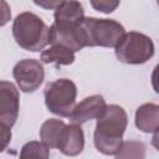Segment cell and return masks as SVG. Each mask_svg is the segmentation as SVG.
Instances as JSON below:
<instances>
[{"label":"cell","mask_w":159,"mask_h":159,"mask_svg":"<svg viewBox=\"0 0 159 159\" xmlns=\"http://www.w3.org/2000/svg\"><path fill=\"white\" fill-rule=\"evenodd\" d=\"M76 84L71 80L60 78L46 84L45 103L50 112L61 117H71L76 107Z\"/></svg>","instance_id":"3957f363"},{"label":"cell","mask_w":159,"mask_h":159,"mask_svg":"<svg viewBox=\"0 0 159 159\" xmlns=\"http://www.w3.org/2000/svg\"><path fill=\"white\" fill-rule=\"evenodd\" d=\"M84 147V137L81 127L78 124H68L63 128L60 142L58 149L65 155L75 157L78 155Z\"/></svg>","instance_id":"30bf717a"},{"label":"cell","mask_w":159,"mask_h":159,"mask_svg":"<svg viewBox=\"0 0 159 159\" xmlns=\"http://www.w3.org/2000/svg\"><path fill=\"white\" fill-rule=\"evenodd\" d=\"M12 35L19 46L29 51H40L50 43V27L35 14L22 12L16 16Z\"/></svg>","instance_id":"7a4b0ae2"},{"label":"cell","mask_w":159,"mask_h":159,"mask_svg":"<svg viewBox=\"0 0 159 159\" xmlns=\"http://www.w3.org/2000/svg\"><path fill=\"white\" fill-rule=\"evenodd\" d=\"M154 55V43L144 34L125 32L116 46V56L119 61L130 65L147 62Z\"/></svg>","instance_id":"277c9868"},{"label":"cell","mask_w":159,"mask_h":159,"mask_svg":"<svg viewBox=\"0 0 159 159\" xmlns=\"http://www.w3.org/2000/svg\"><path fill=\"white\" fill-rule=\"evenodd\" d=\"M91 5L98 11L112 12L119 5V1H91Z\"/></svg>","instance_id":"e0dca14e"},{"label":"cell","mask_w":159,"mask_h":159,"mask_svg":"<svg viewBox=\"0 0 159 159\" xmlns=\"http://www.w3.org/2000/svg\"><path fill=\"white\" fill-rule=\"evenodd\" d=\"M82 27L87 34L88 46L116 47L125 34L119 22L109 19L84 17Z\"/></svg>","instance_id":"5b68a950"},{"label":"cell","mask_w":159,"mask_h":159,"mask_svg":"<svg viewBox=\"0 0 159 159\" xmlns=\"http://www.w3.org/2000/svg\"><path fill=\"white\" fill-rule=\"evenodd\" d=\"M135 125L144 133L159 130V104H142L135 112Z\"/></svg>","instance_id":"8fae6325"},{"label":"cell","mask_w":159,"mask_h":159,"mask_svg":"<svg viewBox=\"0 0 159 159\" xmlns=\"http://www.w3.org/2000/svg\"><path fill=\"white\" fill-rule=\"evenodd\" d=\"M50 43L65 46L75 52L88 46V39L82 24L55 21L50 27Z\"/></svg>","instance_id":"8992f818"},{"label":"cell","mask_w":159,"mask_h":159,"mask_svg":"<svg viewBox=\"0 0 159 159\" xmlns=\"http://www.w3.org/2000/svg\"><path fill=\"white\" fill-rule=\"evenodd\" d=\"M144 158H145V145L142 142L128 140L122 144L114 159H144Z\"/></svg>","instance_id":"9a60e30c"},{"label":"cell","mask_w":159,"mask_h":159,"mask_svg":"<svg viewBox=\"0 0 159 159\" xmlns=\"http://www.w3.org/2000/svg\"><path fill=\"white\" fill-rule=\"evenodd\" d=\"M84 20L83 7L78 1H61L55 9V21L67 24H82Z\"/></svg>","instance_id":"7c38bea8"},{"label":"cell","mask_w":159,"mask_h":159,"mask_svg":"<svg viewBox=\"0 0 159 159\" xmlns=\"http://www.w3.org/2000/svg\"><path fill=\"white\" fill-rule=\"evenodd\" d=\"M19 159H48V148L42 142H29L22 147Z\"/></svg>","instance_id":"2e32d148"},{"label":"cell","mask_w":159,"mask_h":159,"mask_svg":"<svg viewBox=\"0 0 159 159\" xmlns=\"http://www.w3.org/2000/svg\"><path fill=\"white\" fill-rule=\"evenodd\" d=\"M152 144H153V147H155L159 150V130H157L154 133V135L152 138Z\"/></svg>","instance_id":"ffe728a7"},{"label":"cell","mask_w":159,"mask_h":159,"mask_svg":"<svg viewBox=\"0 0 159 159\" xmlns=\"http://www.w3.org/2000/svg\"><path fill=\"white\" fill-rule=\"evenodd\" d=\"M19 114V92L11 82L0 83V122L1 125L11 128Z\"/></svg>","instance_id":"ba28073f"},{"label":"cell","mask_w":159,"mask_h":159,"mask_svg":"<svg viewBox=\"0 0 159 159\" xmlns=\"http://www.w3.org/2000/svg\"><path fill=\"white\" fill-rule=\"evenodd\" d=\"M127 113L117 104L107 106L102 117L97 119L94 130V145L106 155H114L123 144V134L127 128Z\"/></svg>","instance_id":"6da1fadb"},{"label":"cell","mask_w":159,"mask_h":159,"mask_svg":"<svg viewBox=\"0 0 159 159\" xmlns=\"http://www.w3.org/2000/svg\"><path fill=\"white\" fill-rule=\"evenodd\" d=\"M41 60L46 63L71 65L75 60V53L70 48L61 45H52L41 53Z\"/></svg>","instance_id":"5bb4252c"},{"label":"cell","mask_w":159,"mask_h":159,"mask_svg":"<svg viewBox=\"0 0 159 159\" xmlns=\"http://www.w3.org/2000/svg\"><path fill=\"white\" fill-rule=\"evenodd\" d=\"M1 127V139H2V149L6 148L7 145V142L9 139L11 138V132H10V128H6L4 125H0Z\"/></svg>","instance_id":"d6986e66"},{"label":"cell","mask_w":159,"mask_h":159,"mask_svg":"<svg viewBox=\"0 0 159 159\" xmlns=\"http://www.w3.org/2000/svg\"><path fill=\"white\" fill-rule=\"evenodd\" d=\"M12 75L22 92L36 91L45 78L42 63L34 58H25L17 62L14 67Z\"/></svg>","instance_id":"52a82bcc"},{"label":"cell","mask_w":159,"mask_h":159,"mask_svg":"<svg viewBox=\"0 0 159 159\" xmlns=\"http://www.w3.org/2000/svg\"><path fill=\"white\" fill-rule=\"evenodd\" d=\"M158 5H159V1H158Z\"/></svg>","instance_id":"44dd1931"},{"label":"cell","mask_w":159,"mask_h":159,"mask_svg":"<svg viewBox=\"0 0 159 159\" xmlns=\"http://www.w3.org/2000/svg\"><path fill=\"white\" fill-rule=\"evenodd\" d=\"M106 108H107V104H106L103 97L99 94H94V96L87 97L82 102H80L75 107L70 119L75 124L80 125L82 123H86L87 120H91L94 118L98 119L99 117H102Z\"/></svg>","instance_id":"9c48e42d"},{"label":"cell","mask_w":159,"mask_h":159,"mask_svg":"<svg viewBox=\"0 0 159 159\" xmlns=\"http://www.w3.org/2000/svg\"><path fill=\"white\" fill-rule=\"evenodd\" d=\"M66 124L60 119H47L40 129V138L47 148H58V142Z\"/></svg>","instance_id":"4fadbf2b"},{"label":"cell","mask_w":159,"mask_h":159,"mask_svg":"<svg viewBox=\"0 0 159 159\" xmlns=\"http://www.w3.org/2000/svg\"><path fill=\"white\" fill-rule=\"evenodd\" d=\"M152 86L157 93H159V63L154 67V71L152 73Z\"/></svg>","instance_id":"ac0fdd59"}]
</instances>
